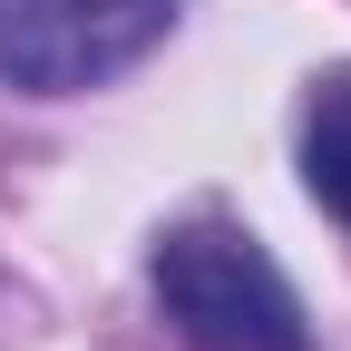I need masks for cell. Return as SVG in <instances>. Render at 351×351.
<instances>
[{
    "instance_id": "1",
    "label": "cell",
    "mask_w": 351,
    "mask_h": 351,
    "mask_svg": "<svg viewBox=\"0 0 351 351\" xmlns=\"http://www.w3.org/2000/svg\"><path fill=\"white\" fill-rule=\"evenodd\" d=\"M156 302L195 351H313L283 263L225 215H195L156 244Z\"/></svg>"
},
{
    "instance_id": "2",
    "label": "cell",
    "mask_w": 351,
    "mask_h": 351,
    "mask_svg": "<svg viewBox=\"0 0 351 351\" xmlns=\"http://www.w3.org/2000/svg\"><path fill=\"white\" fill-rule=\"evenodd\" d=\"M176 29V0H0V78L69 98L108 88Z\"/></svg>"
},
{
    "instance_id": "3",
    "label": "cell",
    "mask_w": 351,
    "mask_h": 351,
    "mask_svg": "<svg viewBox=\"0 0 351 351\" xmlns=\"http://www.w3.org/2000/svg\"><path fill=\"white\" fill-rule=\"evenodd\" d=\"M302 186L332 225L351 234V69L313 88V108H302Z\"/></svg>"
}]
</instances>
